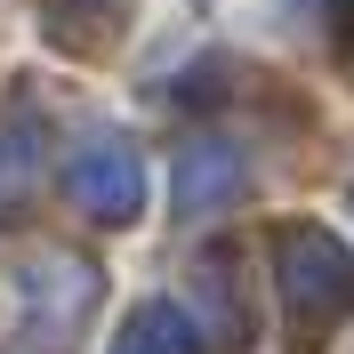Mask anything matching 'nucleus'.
<instances>
[{"label":"nucleus","mask_w":354,"mask_h":354,"mask_svg":"<svg viewBox=\"0 0 354 354\" xmlns=\"http://www.w3.org/2000/svg\"><path fill=\"white\" fill-rule=\"evenodd\" d=\"M194 346V314L185 306H137L121 322V346L113 354H185Z\"/></svg>","instance_id":"nucleus-4"},{"label":"nucleus","mask_w":354,"mask_h":354,"mask_svg":"<svg viewBox=\"0 0 354 354\" xmlns=\"http://www.w3.org/2000/svg\"><path fill=\"white\" fill-rule=\"evenodd\" d=\"M306 8H314L322 24H330L338 41H354V0H306Z\"/></svg>","instance_id":"nucleus-5"},{"label":"nucleus","mask_w":354,"mask_h":354,"mask_svg":"<svg viewBox=\"0 0 354 354\" xmlns=\"http://www.w3.org/2000/svg\"><path fill=\"white\" fill-rule=\"evenodd\" d=\"M234 194H242L234 145H185V161H177V209H185V218H209V209H225Z\"/></svg>","instance_id":"nucleus-3"},{"label":"nucleus","mask_w":354,"mask_h":354,"mask_svg":"<svg viewBox=\"0 0 354 354\" xmlns=\"http://www.w3.org/2000/svg\"><path fill=\"white\" fill-rule=\"evenodd\" d=\"M274 282L298 330H330L338 314H354V250L330 225H290L274 242Z\"/></svg>","instance_id":"nucleus-1"},{"label":"nucleus","mask_w":354,"mask_h":354,"mask_svg":"<svg viewBox=\"0 0 354 354\" xmlns=\"http://www.w3.org/2000/svg\"><path fill=\"white\" fill-rule=\"evenodd\" d=\"M65 194L81 201L97 225H129L145 209V161H137L129 137H97L65 161Z\"/></svg>","instance_id":"nucleus-2"}]
</instances>
